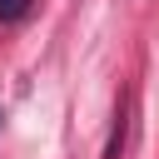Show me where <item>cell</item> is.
<instances>
[{
    "label": "cell",
    "mask_w": 159,
    "mask_h": 159,
    "mask_svg": "<svg viewBox=\"0 0 159 159\" xmlns=\"http://www.w3.org/2000/svg\"><path fill=\"white\" fill-rule=\"evenodd\" d=\"M129 109H134V99L124 94V99H119V109H114V134H109L104 159H124V144H129Z\"/></svg>",
    "instance_id": "6da1fadb"
},
{
    "label": "cell",
    "mask_w": 159,
    "mask_h": 159,
    "mask_svg": "<svg viewBox=\"0 0 159 159\" xmlns=\"http://www.w3.org/2000/svg\"><path fill=\"white\" fill-rule=\"evenodd\" d=\"M30 15V0H0V25H15Z\"/></svg>",
    "instance_id": "7a4b0ae2"
},
{
    "label": "cell",
    "mask_w": 159,
    "mask_h": 159,
    "mask_svg": "<svg viewBox=\"0 0 159 159\" xmlns=\"http://www.w3.org/2000/svg\"><path fill=\"white\" fill-rule=\"evenodd\" d=\"M0 124H5V104H0Z\"/></svg>",
    "instance_id": "3957f363"
}]
</instances>
